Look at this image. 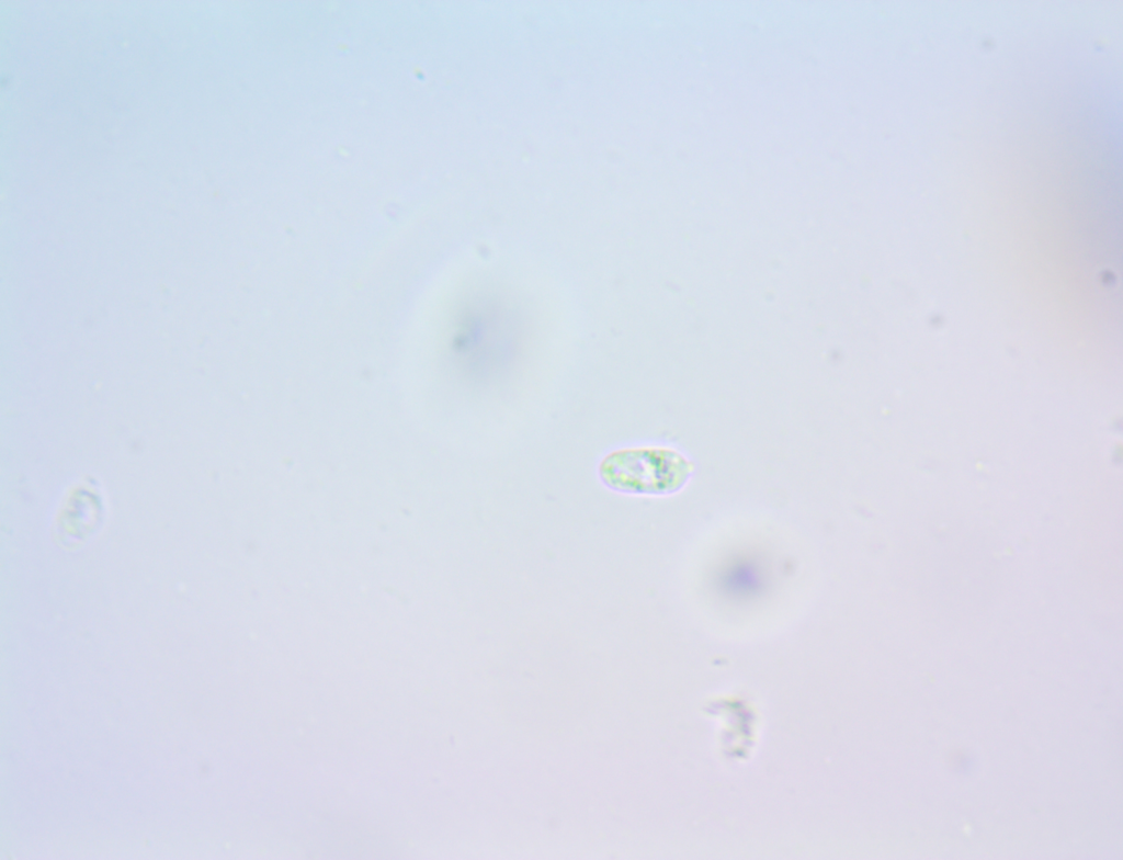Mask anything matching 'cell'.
I'll return each mask as SVG.
<instances>
[{
	"label": "cell",
	"mask_w": 1123,
	"mask_h": 860,
	"mask_svg": "<svg viewBox=\"0 0 1123 860\" xmlns=\"http://www.w3.org/2000/svg\"><path fill=\"white\" fill-rule=\"evenodd\" d=\"M691 472V463L681 453L663 446L621 449L599 465V476L606 487L638 495L673 493L685 484Z\"/></svg>",
	"instance_id": "1"
}]
</instances>
